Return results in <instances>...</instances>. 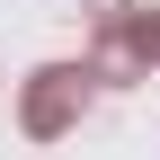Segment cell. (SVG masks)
<instances>
[{
    "label": "cell",
    "mask_w": 160,
    "mask_h": 160,
    "mask_svg": "<svg viewBox=\"0 0 160 160\" xmlns=\"http://www.w3.org/2000/svg\"><path fill=\"white\" fill-rule=\"evenodd\" d=\"M89 80H98V71H71V62H62V71H36V89H27V133H62L71 116L89 107Z\"/></svg>",
    "instance_id": "6da1fadb"
},
{
    "label": "cell",
    "mask_w": 160,
    "mask_h": 160,
    "mask_svg": "<svg viewBox=\"0 0 160 160\" xmlns=\"http://www.w3.org/2000/svg\"><path fill=\"white\" fill-rule=\"evenodd\" d=\"M107 71H133V62H160V9H107Z\"/></svg>",
    "instance_id": "7a4b0ae2"
}]
</instances>
